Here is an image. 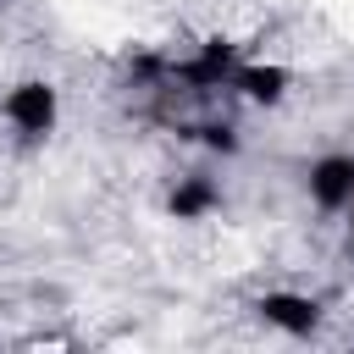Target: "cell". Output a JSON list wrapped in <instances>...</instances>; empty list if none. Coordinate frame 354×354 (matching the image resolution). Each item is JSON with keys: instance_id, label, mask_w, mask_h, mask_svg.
Returning a JSON list of instances; mask_svg holds the SVG:
<instances>
[{"instance_id": "cell-6", "label": "cell", "mask_w": 354, "mask_h": 354, "mask_svg": "<svg viewBox=\"0 0 354 354\" xmlns=\"http://www.w3.org/2000/svg\"><path fill=\"white\" fill-rule=\"evenodd\" d=\"M216 210H221V183L205 177V171L177 177L171 194H166V216H171V221H205V216H216Z\"/></svg>"}, {"instance_id": "cell-4", "label": "cell", "mask_w": 354, "mask_h": 354, "mask_svg": "<svg viewBox=\"0 0 354 354\" xmlns=\"http://www.w3.org/2000/svg\"><path fill=\"white\" fill-rule=\"evenodd\" d=\"M238 61H243V55H238L232 39H205L188 61H171L166 72H171L177 83H188V88H227V77H232Z\"/></svg>"}, {"instance_id": "cell-5", "label": "cell", "mask_w": 354, "mask_h": 354, "mask_svg": "<svg viewBox=\"0 0 354 354\" xmlns=\"http://www.w3.org/2000/svg\"><path fill=\"white\" fill-rule=\"evenodd\" d=\"M232 94H243L249 105H282L288 88H293V72L277 66V61H238L232 77H227Z\"/></svg>"}, {"instance_id": "cell-8", "label": "cell", "mask_w": 354, "mask_h": 354, "mask_svg": "<svg viewBox=\"0 0 354 354\" xmlns=\"http://www.w3.org/2000/svg\"><path fill=\"white\" fill-rule=\"evenodd\" d=\"M343 254H348V260H354V205H348V210H343Z\"/></svg>"}, {"instance_id": "cell-7", "label": "cell", "mask_w": 354, "mask_h": 354, "mask_svg": "<svg viewBox=\"0 0 354 354\" xmlns=\"http://www.w3.org/2000/svg\"><path fill=\"white\" fill-rule=\"evenodd\" d=\"M194 133H199V144H205V149H221V155H232V149H238V133H232L227 122H210V127H194Z\"/></svg>"}, {"instance_id": "cell-1", "label": "cell", "mask_w": 354, "mask_h": 354, "mask_svg": "<svg viewBox=\"0 0 354 354\" xmlns=\"http://www.w3.org/2000/svg\"><path fill=\"white\" fill-rule=\"evenodd\" d=\"M0 116H6V127H11L22 144H44V138L61 127V88H55L50 77H22V83L6 88Z\"/></svg>"}, {"instance_id": "cell-2", "label": "cell", "mask_w": 354, "mask_h": 354, "mask_svg": "<svg viewBox=\"0 0 354 354\" xmlns=\"http://www.w3.org/2000/svg\"><path fill=\"white\" fill-rule=\"evenodd\" d=\"M249 310H254V321H266L271 332H282V337H293V343L315 337L321 321H326V304H321L315 293H299V288H266Z\"/></svg>"}, {"instance_id": "cell-3", "label": "cell", "mask_w": 354, "mask_h": 354, "mask_svg": "<svg viewBox=\"0 0 354 354\" xmlns=\"http://www.w3.org/2000/svg\"><path fill=\"white\" fill-rule=\"evenodd\" d=\"M304 194L321 216H343L354 205V149H326L304 166Z\"/></svg>"}]
</instances>
